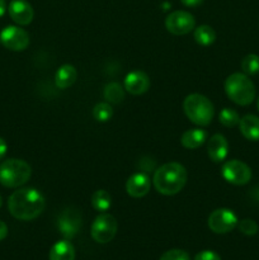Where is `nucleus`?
<instances>
[{
    "mask_svg": "<svg viewBox=\"0 0 259 260\" xmlns=\"http://www.w3.org/2000/svg\"><path fill=\"white\" fill-rule=\"evenodd\" d=\"M46 206L45 197L35 188H22L12 193L8 201V208L13 217L22 221L37 218Z\"/></svg>",
    "mask_w": 259,
    "mask_h": 260,
    "instance_id": "f257e3e1",
    "label": "nucleus"
},
{
    "mask_svg": "<svg viewBox=\"0 0 259 260\" xmlns=\"http://www.w3.org/2000/svg\"><path fill=\"white\" fill-rule=\"evenodd\" d=\"M187 170L179 162H167L156 169L154 174L155 189L164 196H174L184 188L187 183Z\"/></svg>",
    "mask_w": 259,
    "mask_h": 260,
    "instance_id": "f03ea898",
    "label": "nucleus"
},
{
    "mask_svg": "<svg viewBox=\"0 0 259 260\" xmlns=\"http://www.w3.org/2000/svg\"><path fill=\"white\" fill-rule=\"evenodd\" d=\"M183 109L190 122L197 126H208L212 122L215 109L207 96L202 94H189L183 102Z\"/></svg>",
    "mask_w": 259,
    "mask_h": 260,
    "instance_id": "7ed1b4c3",
    "label": "nucleus"
},
{
    "mask_svg": "<svg viewBox=\"0 0 259 260\" xmlns=\"http://www.w3.org/2000/svg\"><path fill=\"white\" fill-rule=\"evenodd\" d=\"M225 91L229 98L239 106H249L255 98L253 81L241 73L231 74L225 80Z\"/></svg>",
    "mask_w": 259,
    "mask_h": 260,
    "instance_id": "20e7f679",
    "label": "nucleus"
},
{
    "mask_svg": "<svg viewBox=\"0 0 259 260\" xmlns=\"http://www.w3.org/2000/svg\"><path fill=\"white\" fill-rule=\"evenodd\" d=\"M32 169L29 164L20 159H8L0 164V184L17 188L29 180Z\"/></svg>",
    "mask_w": 259,
    "mask_h": 260,
    "instance_id": "39448f33",
    "label": "nucleus"
},
{
    "mask_svg": "<svg viewBox=\"0 0 259 260\" xmlns=\"http://www.w3.org/2000/svg\"><path fill=\"white\" fill-rule=\"evenodd\" d=\"M117 230H118V223L116 218L108 213H102L94 220L90 234L94 241L99 244H107L113 240Z\"/></svg>",
    "mask_w": 259,
    "mask_h": 260,
    "instance_id": "423d86ee",
    "label": "nucleus"
},
{
    "mask_svg": "<svg viewBox=\"0 0 259 260\" xmlns=\"http://www.w3.org/2000/svg\"><path fill=\"white\" fill-rule=\"evenodd\" d=\"M207 223L215 234H228L238 226V217L229 208H218L208 216Z\"/></svg>",
    "mask_w": 259,
    "mask_h": 260,
    "instance_id": "0eeeda50",
    "label": "nucleus"
},
{
    "mask_svg": "<svg viewBox=\"0 0 259 260\" xmlns=\"http://www.w3.org/2000/svg\"><path fill=\"white\" fill-rule=\"evenodd\" d=\"M223 179L234 185H244L251 179V170L245 162L240 160H229L222 165L221 170Z\"/></svg>",
    "mask_w": 259,
    "mask_h": 260,
    "instance_id": "6e6552de",
    "label": "nucleus"
},
{
    "mask_svg": "<svg viewBox=\"0 0 259 260\" xmlns=\"http://www.w3.org/2000/svg\"><path fill=\"white\" fill-rule=\"evenodd\" d=\"M196 20L190 13L184 10H175L165 19V27L172 35L183 36L195 29Z\"/></svg>",
    "mask_w": 259,
    "mask_h": 260,
    "instance_id": "1a4fd4ad",
    "label": "nucleus"
},
{
    "mask_svg": "<svg viewBox=\"0 0 259 260\" xmlns=\"http://www.w3.org/2000/svg\"><path fill=\"white\" fill-rule=\"evenodd\" d=\"M0 42L10 51H23L29 45V36L23 28L8 25L0 33Z\"/></svg>",
    "mask_w": 259,
    "mask_h": 260,
    "instance_id": "9d476101",
    "label": "nucleus"
},
{
    "mask_svg": "<svg viewBox=\"0 0 259 260\" xmlns=\"http://www.w3.org/2000/svg\"><path fill=\"white\" fill-rule=\"evenodd\" d=\"M57 228L66 239H73L81 229V216L78 210L69 207L60 213Z\"/></svg>",
    "mask_w": 259,
    "mask_h": 260,
    "instance_id": "9b49d317",
    "label": "nucleus"
},
{
    "mask_svg": "<svg viewBox=\"0 0 259 260\" xmlns=\"http://www.w3.org/2000/svg\"><path fill=\"white\" fill-rule=\"evenodd\" d=\"M8 12L13 22L19 25L29 24L35 17L32 5L25 0H13L8 7Z\"/></svg>",
    "mask_w": 259,
    "mask_h": 260,
    "instance_id": "f8f14e48",
    "label": "nucleus"
},
{
    "mask_svg": "<svg viewBox=\"0 0 259 260\" xmlns=\"http://www.w3.org/2000/svg\"><path fill=\"white\" fill-rule=\"evenodd\" d=\"M150 88V78L144 71H131L124 78V89L132 95H141Z\"/></svg>",
    "mask_w": 259,
    "mask_h": 260,
    "instance_id": "ddd939ff",
    "label": "nucleus"
},
{
    "mask_svg": "<svg viewBox=\"0 0 259 260\" xmlns=\"http://www.w3.org/2000/svg\"><path fill=\"white\" fill-rule=\"evenodd\" d=\"M150 178L145 173H136L131 175L126 183L127 194L134 198H141L146 196L150 190Z\"/></svg>",
    "mask_w": 259,
    "mask_h": 260,
    "instance_id": "4468645a",
    "label": "nucleus"
},
{
    "mask_svg": "<svg viewBox=\"0 0 259 260\" xmlns=\"http://www.w3.org/2000/svg\"><path fill=\"white\" fill-rule=\"evenodd\" d=\"M207 154L208 157L213 162H221L226 159L229 154V144L225 136L220 134H216L208 140L207 144Z\"/></svg>",
    "mask_w": 259,
    "mask_h": 260,
    "instance_id": "2eb2a0df",
    "label": "nucleus"
},
{
    "mask_svg": "<svg viewBox=\"0 0 259 260\" xmlns=\"http://www.w3.org/2000/svg\"><path fill=\"white\" fill-rule=\"evenodd\" d=\"M241 135L249 141H259V118L254 114H246L239 122Z\"/></svg>",
    "mask_w": 259,
    "mask_h": 260,
    "instance_id": "dca6fc26",
    "label": "nucleus"
},
{
    "mask_svg": "<svg viewBox=\"0 0 259 260\" xmlns=\"http://www.w3.org/2000/svg\"><path fill=\"white\" fill-rule=\"evenodd\" d=\"M78 78V71L73 65H65L61 66L55 74V84L58 89H66L70 88Z\"/></svg>",
    "mask_w": 259,
    "mask_h": 260,
    "instance_id": "f3484780",
    "label": "nucleus"
},
{
    "mask_svg": "<svg viewBox=\"0 0 259 260\" xmlns=\"http://www.w3.org/2000/svg\"><path fill=\"white\" fill-rule=\"evenodd\" d=\"M50 260H75V249L69 240L57 241L51 248Z\"/></svg>",
    "mask_w": 259,
    "mask_h": 260,
    "instance_id": "a211bd4d",
    "label": "nucleus"
},
{
    "mask_svg": "<svg viewBox=\"0 0 259 260\" xmlns=\"http://www.w3.org/2000/svg\"><path fill=\"white\" fill-rule=\"evenodd\" d=\"M207 140V134L201 128H192L185 131L180 137V142L185 149H198Z\"/></svg>",
    "mask_w": 259,
    "mask_h": 260,
    "instance_id": "6ab92c4d",
    "label": "nucleus"
},
{
    "mask_svg": "<svg viewBox=\"0 0 259 260\" xmlns=\"http://www.w3.org/2000/svg\"><path fill=\"white\" fill-rule=\"evenodd\" d=\"M195 40L201 46H210L215 42L216 32L207 24L200 25L195 29Z\"/></svg>",
    "mask_w": 259,
    "mask_h": 260,
    "instance_id": "aec40b11",
    "label": "nucleus"
},
{
    "mask_svg": "<svg viewBox=\"0 0 259 260\" xmlns=\"http://www.w3.org/2000/svg\"><path fill=\"white\" fill-rule=\"evenodd\" d=\"M103 95L108 103L119 104L124 99V90L118 83H109L104 88Z\"/></svg>",
    "mask_w": 259,
    "mask_h": 260,
    "instance_id": "412c9836",
    "label": "nucleus"
},
{
    "mask_svg": "<svg viewBox=\"0 0 259 260\" xmlns=\"http://www.w3.org/2000/svg\"><path fill=\"white\" fill-rule=\"evenodd\" d=\"M91 205L99 212H106L111 208L112 205V198L107 190L99 189L96 192H94V194L91 196Z\"/></svg>",
    "mask_w": 259,
    "mask_h": 260,
    "instance_id": "4be33fe9",
    "label": "nucleus"
},
{
    "mask_svg": "<svg viewBox=\"0 0 259 260\" xmlns=\"http://www.w3.org/2000/svg\"><path fill=\"white\" fill-rule=\"evenodd\" d=\"M113 116V109L109 103H98L93 108V117L98 122H107Z\"/></svg>",
    "mask_w": 259,
    "mask_h": 260,
    "instance_id": "5701e85b",
    "label": "nucleus"
},
{
    "mask_svg": "<svg viewBox=\"0 0 259 260\" xmlns=\"http://www.w3.org/2000/svg\"><path fill=\"white\" fill-rule=\"evenodd\" d=\"M241 69L245 75H255L259 73V56L250 53L246 55L241 61Z\"/></svg>",
    "mask_w": 259,
    "mask_h": 260,
    "instance_id": "b1692460",
    "label": "nucleus"
},
{
    "mask_svg": "<svg viewBox=\"0 0 259 260\" xmlns=\"http://www.w3.org/2000/svg\"><path fill=\"white\" fill-rule=\"evenodd\" d=\"M218 119H220V123L225 127H235L240 122L238 112L231 108H223L218 114Z\"/></svg>",
    "mask_w": 259,
    "mask_h": 260,
    "instance_id": "393cba45",
    "label": "nucleus"
},
{
    "mask_svg": "<svg viewBox=\"0 0 259 260\" xmlns=\"http://www.w3.org/2000/svg\"><path fill=\"white\" fill-rule=\"evenodd\" d=\"M239 230H240L241 234L246 236H254L256 233H258L259 228L256 225V222L254 220H250V218H245V220L240 221L239 223Z\"/></svg>",
    "mask_w": 259,
    "mask_h": 260,
    "instance_id": "a878e982",
    "label": "nucleus"
},
{
    "mask_svg": "<svg viewBox=\"0 0 259 260\" xmlns=\"http://www.w3.org/2000/svg\"><path fill=\"white\" fill-rule=\"evenodd\" d=\"M159 260H189V255L187 251L180 250V249H172V250L165 251Z\"/></svg>",
    "mask_w": 259,
    "mask_h": 260,
    "instance_id": "bb28decb",
    "label": "nucleus"
},
{
    "mask_svg": "<svg viewBox=\"0 0 259 260\" xmlns=\"http://www.w3.org/2000/svg\"><path fill=\"white\" fill-rule=\"evenodd\" d=\"M195 260H221V258L215 251L203 250L195 256Z\"/></svg>",
    "mask_w": 259,
    "mask_h": 260,
    "instance_id": "cd10ccee",
    "label": "nucleus"
},
{
    "mask_svg": "<svg viewBox=\"0 0 259 260\" xmlns=\"http://www.w3.org/2000/svg\"><path fill=\"white\" fill-rule=\"evenodd\" d=\"M185 7H198L200 4H202L203 0H180Z\"/></svg>",
    "mask_w": 259,
    "mask_h": 260,
    "instance_id": "c85d7f7f",
    "label": "nucleus"
},
{
    "mask_svg": "<svg viewBox=\"0 0 259 260\" xmlns=\"http://www.w3.org/2000/svg\"><path fill=\"white\" fill-rule=\"evenodd\" d=\"M8 235V228L3 221H0V241L4 240Z\"/></svg>",
    "mask_w": 259,
    "mask_h": 260,
    "instance_id": "c756f323",
    "label": "nucleus"
},
{
    "mask_svg": "<svg viewBox=\"0 0 259 260\" xmlns=\"http://www.w3.org/2000/svg\"><path fill=\"white\" fill-rule=\"evenodd\" d=\"M7 149H8L7 142L4 141V139L0 137V160H2L3 157L5 156V154H7Z\"/></svg>",
    "mask_w": 259,
    "mask_h": 260,
    "instance_id": "7c9ffc66",
    "label": "nucleus"
},
{
    "mask_svg": "<svg viewBox=\"0 0 259 260\" xmlns=\"http://www.w3.org/2000/svg\"><path fill=\"white\" fill-rule=\"evenodd\" d=\"M5 10H7V3L5 0H0V17L5 14Z\"/></svg>",
    "mask_w": 259,
    "mask_h": 260,
    "instance_id": "2f4dec72",
    "label": "nucleus"
},
{
    "mask_svg": "<svg viewBox=\"0 0 259 260\" xmlns=\"http://www.w3.org/2000/svg\"><path fill=\"white\" fill-rule=\"evenodd\" d=\"M254 197H255L256 201H259V187L254 189Z\"/></svg>",
    "mask_w": 259,
    "mask_h": 260,
    "instance_id": "473e14b6",
    "label": "nucleus"
},
{
    "mask_svg": "<svg viewBox=\"0 0 259 260\" xmlns=\"http://www.w3.org/2000/svg\"><path fill=\"white\" fill-rule=\"evenodd\" d=\"M2 205H3V200H2V197H0V207H2Z\"/></svg>",
    "mask_w": 259,
    "mask_h": 260,
    "instance_id": "72a5a7b5",
    "label": "nucleus"
},
{
    "mask_svg": "<svg viewBox=\"0 0 259 260\" xmlns=\"http://www.w3.org/2000/svg\"><path fill=\"white\" fill-rule=\"evenodd\" d=\"M258 109H259V98H258Z\"/></svg>",
    "mask_w": 259,
    "mask_h": 260,
    "instance_id": "f704fd0d",
    "label": "nucleus"
}]
</instances>
